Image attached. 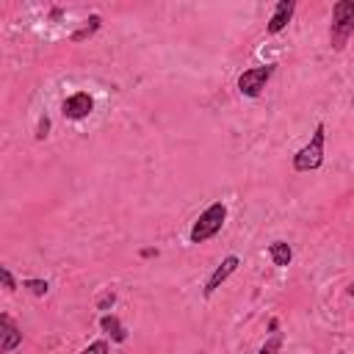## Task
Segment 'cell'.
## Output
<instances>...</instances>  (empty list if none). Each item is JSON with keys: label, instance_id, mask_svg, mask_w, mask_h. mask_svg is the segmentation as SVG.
<instances>
[{"label": "cell", "instance_id": "1", "mask_svg": "<svg viewBox=\"0 0 354 354\" xmlns=\"http://www.w3.org/2000/svg\"><path fill=\"white\" fill-rule=\"evenodd\" d=\"M354 36V0H337L332 6V25H329V47L343 50Z\"/></svg>", "mask_w": 354, "mask_h": 354}, {"label": "cell", "instance_id": "2", "mask_svg": "<svg viewBox=\"0 0 354 354\" xmlns=\"http://www.w3.org/2000/svg\"><path fill=\"white\" fill-rule=\"evenodd\" d=\"M224 218H227V207H224V202H213L205 213H199V218L194 221V227H191V243H205L207 238H213L218 230H221V224H224Z\"/></svg>", "mask_w": 354, "mask_h": 354}, {"label": "cell", "instance_id": "3", "mask_svg": "<svg viewBox=\"0 0 354 354\" xmlns=\"http://www.w3.org/2000/svg\"><path fill=\"white\" fill-rule=\"evenodd\" d=\"M324 138H326L324 136V124H318L315 133H313V138H310V144L301 147L293 155V169L296 171H313V169H318L324 163Z\"/></svg>", "mask_w": 354, "mask_h": 354}, {"label": "cell", "instance_id": "4", "mask_svg": "<svg viewBox=\"0 0 354 354\" xmlns=\"http://www.w3.org/2000/svg\"><path fill=\"white\" fill-rule=\"evenodd\" d=\"M271 75H274V64L243 69L241 77H238V91H241L243 97H257V94L266 88V83H268Z\"/></svg>", "mask_w": 354, "mask_h": 354}, {"label": "cell", "instance_id": "5", "mask_svg": "<svg viewBox=\"0 0 354 354\" xmlns=\"http://www.w3.org/2000/svg\"><path fill=\"white\" fill-rule=\"evenodd\" d=\"M241 266V257L238 254H230V257H224L216 268H213V274L207 277V282H205V288H202V293L205 296H213L218 288H221V282H227L232 274H235V268Z\"/></svg>", "mask_w": 354, "mask_h": 354}, {"label": "cell", "instance_id": "6", "mask_svg": "<svg viewBox=\"0 0 354 354\" xmlns=\"http://www.w3.org/2000/svg\"><path fill=\"white\" fill-rule=\"evenodd\" d=\"M91 108H94V102L86 91H77V94L64 100V116L66 119H86L91 113Z\"/></svg>", "mask_w": 354, "mask_h": 354}, {"label": "cell", "instance_id": "7", "mask_svg": "<svg viewBox=\"0 0 354 354\" xmlns=\"http://www.w3.org/2000/svg\"><path fill=\"white\" fill-rule=\"evenodd\" d=\"M0 332H3V340H0V351H3V354L14 351V348L22 343V332H19V326L11 321V315H0Z\"/></svg>", "mask_w": 354, "mask_h": 354}, {"label": "cell", "instance_id": "8", "mask_svg": "<svg viewBox=\"0 0 354 354\" xmlns=\"http://www.w3.org/2000/svg\"><path fill=\"white\" fill-rule=\"evenodd\" d=\"M293 11H296V3L293 0H279L277 8H274V14H271V19H268V33L274 36V33L285 30V25L290 22Z\"/></svg>", "mask_w": 354, "mask_h": 354}, {"label": "cell", "instance_id": "9", "mask_svg": "<svg viewBox=\"0 0 354 354\" xmlns=\"http://www.w3.org/2000/svg\"><path fill=\"white\" fill-rule=\"evenodd\" d=\"M100 329L105 335H111V340H116V343H124L127 340V329L122 326V321L116 315H102L100 318Z\"/></svg>", "mask_w": 354, "mask_h": 354}, {"label": "cell", "instance_id": "10", "mask_svg": "<svg viewBox=\"0 0 354 354\" xmlns=\"http://www.w3.org/2000/svg\"><path fill=\"white\" fill-rule=\"evenodd\" d=\"M268 254H271L274 266H290V260H293V249H290L288 241H274V243H268Z\"/></svg>", "mask_w": 354, "mask_h": 354}, {"label": "cell", "instance_id": "11", "mask_svg": "<svg viewBox=\"0 0 354 354\" xmlns=\"http://www.w3.org/2000/svg\"><path fill=\"white\" fill-rule=\"evenodd\" d=\"M100 22H102V19H100L97 14H91V17L86 19V25H83L80 30L72 33V41H83V39H88L91 33H97V30H100Z\"/></svg>", "mask_w": 354, "mask_h": 354}, {"label": "cell", "instance_id": "12", "mask_svg": "<svg viewBox=\"0 0 354 354\" xmlns=\"http://www.w3.org/2000/svg\"><path fill=\"white\" fill-rule=\"evenodd\" d=\"M271 329H274V335L260 346L257 354H279V348H282V332H277V321H271Z\"/></svg>", "mask_w": 354, "mask_h": 354}, {"label": "cell", "instance_id": "13", "mask_svg": "<svg viewBox=\"0 0 354 354\" xmlns=\"http://www.w3.org/2000/svg\"><path fill=\"white\" fill-rule=\"evenodd\" d=\"M22 288H28L33 296H44V293L50 290V285H47L44 279H25V282H22Z\"/></svg>", "mask_w": 354, "mask_h": 354}, {"label": "cell", "instance_id": "14", "mask_svg": "<svg viewBox=\"0 0 354 354\" xmlns=\"http://www.w3.org/2000/svg\"><path fill=\"white\" fill-rule=\"evenodd\" d=\"M111 348H108V340H94L88 348H83L80 354H108Z\"/></svg>", "mask_w": 354, "mask_h": 354}, {"label": "cell", "instance_id": "15", "mask_svg": "<svg viewBox=\"0 0 354 354\" xmlns=\"http://www.w3.org/2000/svg\"><path fill=\"white\" fill-rule=\"evenodd\" d=\"M0 277H3V285H6V290H17V282H14V277H11V271L3 266L0 268Z\"/></svg>", "mask_w": 354, "mask_h": 354}, {"label": "cell", "instance_id": "16", "mask_svg": "<svg viewBox=\"0 0 354 354\" xmlns=\"http://www.w3.org/2000/svg\"><path fill=\"white\" fill-rule=\"evenodd\" d=\"M47 130H50V119H47V116H41V119H39V133H36V138H44V136H47Z\"/></svg>", "mask_w": 354, "mask_h": 354}, {"label": "cell", "instance_id": "17", "mask_svg": "<svg viewBox=\"0 0 354 354\" xmlns=\"http://www.w3.org/2000/svg\"><path fill=\"white\" fill-rule=\"evenodd\" d=\"M113 301H116V296H113V293H105V296L97 301V307H100V310H105V307H111Z\"/></svg>", "mask_w": 354, "mask_h": 354}, {"label": "cell", "instance_id": "18", "mask_svg": "<svg viewBox=\"0 0 354 354\" xmlns=\"http://www.w3.org/2000/svg\"><path fill=\"white\" fill-rule=\"evenodd\" d=\"M348 296H354V285H351V288H348Z\"/></svg>", "mask_w": 354, "mask_h": 354}, {"label": "cell", "instance_id": "19", "mask_svg": "<svg viewBox=\"0 0 354 354\" xmlns=\"http://www.w3.org/2000/svg\"><path fill=\"white\" fill-rule=\"evenodd\" d=\"M351 108H354V102H351Z\"/></svg>", "mask_w": 354, "mask_h": 354}]
</instances>
